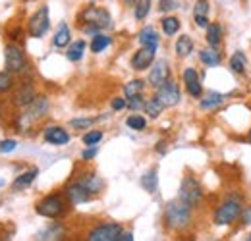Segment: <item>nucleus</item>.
I'll return each instance as SVG.
<instances>
[{"instance_id":"f257e3e1","label":"nucleus","mask_w":251,"mask_h":241,"mask_svg":"<svg viewBox=\"0 0 251 241\" xmlns=\"http://www.w3.org/2000/svg\"><path fill=\"white\" fill-rule=\"evenodd\" d=\"M164 220H166L170 230H176V232L186 230L189 226V222H191V207L178 197V199H174V201H170L166 205Z\"/></svg>"},{"instance_id":"c03bdc74","label":"nucleus","mask_w":251,"mask_h":241,"mask_svg":"<svg viewBox=\"0 0 251 241\" xmlns=\"http://www.w3.org/2000/svg\"><path fill=\"white\" fill-rule=\"evenodd\" d=\"M131 240H133V234H131V232H122L116 241H131Z\"/></svg>"},{"instance_id":"cd10ccee","label":"nucleus","mask_w":251,"mask_h":241,"mask_svg":"<svg viewBox=\"0 0 251 241\" xmlns=\"http://www.w3.org/2000/svg\"><path fill=\"white\" fill-rule=\"evenodd\" d=\"M199 58H201V62H203L205 66H211V68L220 64V54L215 48H205V50H201V52H199Z\"/></svg>"},{"instance_id":"ddd939ff","label":"nucleus","mask_w":251,"mask_h":241,"mask_svg":"<svg viewBox=\"0 0 251 241\" xmlns=\"http://www.w3.org/2000/svg\"><path fill=\"white\" fill-rule=\"evenodd\" d=\"M66 197H68V201H70L72 205H81V203L89 201L91 193L77 181V183H74V185H70V187L66 189Z\"/></svg>"},{"instance_id":"a18cd8bd","label":"nucleus","mask_w":251,"mask_h":241,"mask_svg":"<svg viewBox=\"0 0 251 241\" xmlns=\"http://www.w3.org/2000/svg\"><path fill=\"white\" fill-rule=\"evenodd\" d=\"M126 4H127V6H129V4H135V0H124Z\"/></svg>"},{"instance_id":"a211bd4d","label":"nucleus","mask_w":251,"mask_h":241,"mask_svg":"<svg viewBox=\"0 0 251 241\" xmlns=\"http://www.w3.org/2000/svg\"><path fill=\"white\" fill-rule=\"evenodd\" d=\"M191 52H193V41H191V37L182 35V37L176 41V54H178L180 58H186Z\"/></svg>"},{"instance_id":"c9c22d12","label":"nucleus","mask_w":251,"mask_h":241,"mask_svg":"<svg viewBox=\"0 0 251 241\" xmlns=\"http://www.w3.org/2000/svg\"><path fill=\"white\" fill-rule=\"evenodd\" d=\"M100 139H102V131H99V129H97V131H89V133L83 135V143H85L87 147H89V145H97Z\"/></svg>"},{"instance_id":"f704fd0d","label":"nucleus","mask_w":251,"mask_h":241,"mask_svg":"<svg viewBox=\"0 0 251 241\" xmlns=\"http://www.w3.org/2000/svg\"><path fill=\"white\" fill-rule=\"evenodd\" d=\"M14 79H12V72H0V93L12 89Z\"/></svg>"},{"instance_id":"de8ad7c7","label":"nucleus","mask_w":251,"mask_h":241,"mask_svg":"<svg viewBox=\"0 0 251 241\" xmlns=\"http://www.w3.org/2000/svg\"><path fill=\"white\" fill-rule=\"evenodd\" d=\"M248 240H250V241H251V236H250V238H248Z\"/></svg>"},{"instance_id":"e433bc0d","label":"nucleus","mask_w":251,"mask_h":241,"mask_svg":"<svg viewBox=\"0 0 251 241\" xmlns=\"http://www.w3.org/2000/svg\"><path fill=\"white\" fill-rule=\"evenodd\" d=\"M127 106H129L131 110H139V108H143V106H145V100H143V96H141V95H133V96H129Z\"/></svg>"},{"instance_id":"58836bf2","label":"nucleus","mask_w":251,"mask_h":241,"mask_svg":"<svg viewBox=\"0 0 251 241\" xmlns=\"http://www.w3.org/2000/svg\"><path fill=\"white\" fill-rule=\"evenodd\" d=\"M16 147H18V143H16L14 139H4V141H0V152H12Z\"/></svg>"},{"instance_id":"5701e85b","label":"nucleus","mask_w":251,"mask_h":241,"mask_svg":"<svg viewBox=\"0 0 251 241\" xmlns=\"http://www.w3.org/2000/svg\"><path fill=\"white\" fill-rule=\"evenodd\" d=\"M83 52H85V41H75V43L68 48L66 56H68L70 62H79L83 58Z\"/></svg>"},{"instance_id":"1a4fd4ad","label":"nucleus","mask_w":251,"mask_h":241,"mask_svg":"<svg viewBox=\"0 0 251 241\" xmlns=\"http://www.w3.org/2000/svg\"><path fill=\"white\" fill-rule=\"evenodd\" d=\"M4 60H6L8 72H12V73H20L25 68V56H24L22 48L16 45H8L4 48Z\"/></svg>"},{"instance_id":"423d86ee","label":"nucleus","mask_w":251,"mask_h":241,"mask_svg":"<svg viewBox=\"0 0 251 241\" xmlns=\"http://www.w3.org/2000/svg\"><path fill=\"white\" fill-rule=\"evenodd\" d=\"M180 96H182V95H180V87H178V83L172 81V79H166L160 87H157V95H155V98H157L164 108L176 106V104L180 102Z\"/></svg>"},{"instance_id":"f8f14e48","label":"nucleus","mask_w":251,"mask_h":241,"mask_svg":"<svg viewBox=\"0 0 251 241\" xmlns=\"http://www.w3.org/2000/svg\"><path fill=\"white\" fill-rule=\"evenodd\" d=\"M170 77V68H168V62L166 60H158L155 62V66L151 68V73H149V83L153 87H160L166 79Z\"/></svg>"},{"instance_id":"9b49d317","label":"nucleus","mask_w":251,"mask_h":241,"mask_svg":"<svg viewBox=\"0 0 251 241\" xmlns=\"http://www.w3.org/2000/svg\"><path fill=\"white\" fill-rule=\"evenodd\" d=\"M155 52H157V47H143V48H139L133 54V58H131V68L137 70V72L149 68L153 64V60H155Z\"/></svg>"},{"instance_id":"79ce46f5","label":"nucleus","mask_w":251,"mask_h":241,"mask_svg":"<svg viewBox=\"0 0 251 241\" xmlns=\"http://www.w3.org/2000/svg\"><path fill=\"white\" fill-rule=\"evenodd\" d=\"M242 220H244V224H251V207H246L244 211H242Z\"/></svg>"},{"instance_id":"ea45409f","label":"nucleus","mask_w":251,"mask_h":241,"mask_svg":"<svg viewBox=\"0 0 251 241\" xmlns=\"http://www.w3.org/2000/svg\"><path fill=\"white\" fill-rule=\"evenodd\" d=\"M70 125L72 127H89V125H93V120L91 118H75L70 121Z\"/></svg>"},{"instance_id":"473e14b6","label":"nucleus","mask_w":251,"mask_h":241,"mask_svg":"<svg viewBox=\"0 0 251 241\" xmlns=\"http://www.w3.org/2000/svg\"><path fill=\"white\" fill-rule=\"evenodd\" d=\"M126 123H127V127H129V129L141 131V129H145V125H147V120H145L143 116H139V114H131V116L126 120Z\"/></svg>"},{"instance_id":"c756f323","label":"nucleus","mask_w":251,"mask_h":241,"mask_svg":"<svg viewBox=\"0 0 251 241\" xmlns=\"http://www.w3.org/2000/svg\"><path fill=\"white\" fill-rule=\"evenodd\" d=\"M180 29V20L178 18H164L162 20V31L166 33V35H176Z\"/></svg>"},{"instance_id":"4c0bfd02","label":"nucleus","mask_w":251,"mask_h":241,"mask_svg":"<svg viewBox=\"0 0 251 241\" xmlns=\"http://www.w3.org/2000/svg\"><path fill=\"white\" fill-rule=\"evenodd\" d=\"M158 8H160V12H172V10L178 8V2L176 0H160Z\"/></svg>"},{"instance_id":"f03ea898","label":"nucleus","mask_w":251,"mask_h":241,"mask_svg":"<svg viewBox=\"0 0 251 241\" xmlns=\"http://www.w3.org/2000/svg\"><path fill=\"white\" fill-rule=\"evenodd\" d=\"M81 20L85 25H93L99 29H110L112 27V18L110 14L104 10V8H99V6H89L81 12Z\"/></svg>"},{"instance_id":"37998d69","label":"nucleus","mask_w":251,"mask_h":241,"mask_svg":"<svg viewBox=\"0 0 251 241\" xmlns=\"http://www.w3.org/2000/svg\"><path fill=\"white\" fill-rule=\"evenodd\" d=\"M112 108H114V110H122V108H126V100L124 98H114V100H112Z\"/></svg>"},{"instance_id":"a878e982","label":"nucleus","mask_w":251,"mask_h":241,"mask_svg":"<svg viewBox=\"0 0 251 241\" xmlns=\"http://www.w3.org/2000/svg\"><path fill=\"white\" fill-rule=\"evenodd\" d=\"M246 54L244 52H234L232 54V58H230V70L234 72V73H244L246 72Z\"/></svg>"},{"instance_id":"9d476101","label":"nucleus","mask_w":251,"mask_h":241,"mask_svg":"<svg viewBox=\"0 0 251 241\" xmlns=\"http://www.w3.org/2000/svg\"><path fill=\"white\" fill-rule=\"evenodd\" d=\"M122 234L120 224H100L89 234V241H116Z\"/></svg>"},{"instance_id":"412c9836","label":"nucleus","mask_w":251,"mask_h":241,"mask_svg":"<svg viewBox=\"0 0 251 241\" xmlns=\"http://www.w3.org/2000/svg\"><path fill=\"white\" fill-rule=\"evenodd\" d=\"M79 183H81V185H83L91 195H93V193H99V191L102 189V185H104L102 180H100L99 176H95V174H87V176L79 181Z\"/></svg>"},{"instance_id":"4468645a","label":"nucleus","mask_w":251,"mask_h":241,"mask_svg":"<svg viewBox=\"0 0 251 241\" xmlns=\"http://www.w3.org/2000/svg\"><path fill=\"white\" fill-rule=\"evenodd\" d=\"M184 83H186V89H188V93L191 95V96H195V98L201 96L203 87H201L199 75H197V72H195L193 68H188V70L184 72Z\"/></svg>"},{"instance_id":"6ab92c4d","label":"nucleus","mask_w":251,"mask_h":241,"mask_svg":"<svg viewBox=\"0 0 251 241\" xmlns=\"http://www.w3.org/2000/svg\"><path fill=\"white\" fill-rule=\"evenodd\" d=\"M141 185H143V189H145L147 193H155V191H157L158 176H157V170H155V168L143 174V178H141Z\"/></svg>"},{"instance_id":"393cba45","label":"nucleus","mask_w":251,"mask_h":241,"mask_svg":"<svg viewBox=\"0 0 251 241\" xmlns=\"http://www.w3.org/2000/svg\"><path fill=\"white\" fill-rule=\"evenodd\" d=\"M220 37H222V29H220L219 24H209L207 25V43L213 48H217L220 45Z\"/></svg>"},{"instance_id":"f3484780","label":"nucleus","mask_w":251,"mask_h":241,"mask_svg":"<svg viewBox=\"0 0 251 241\" xmlns=\"http://www.w3.org/2000/svg\"><path fill=\"white\" fill-rule=\"evenodd\" d=\"M37 95H35V89H33L31 85H25L22 91H18L16 93V96H14V102L18 104V106H29L33 102V98H35Z\"/></svg>"},{"instance_id":"bb28decb","label":"nucleus","mask_w":251,"mask_h":241,"mask_svg":"<svg viewBox=\"0 0 251 241\" xmlns=\"http://www.w3.org/2000/svg\"><path fill=\"white\" fill-rule=\"evenodd\" d=\"M224 95H220V93H209L205 98H201V108H205V110H209V108H217L219 104L224 102Z\"/></svg>"},{"instance_id":"2f4dec72","label":"nucleus","mask_w":251,"mask_h":241,"mask_svg":"<svg viewBox=\"0 0 251 241\" xmlns=\"http://www.w3.org/2000/svg\"><path fill=\"white\" fill-rule=\"evenodd\" d=\"M151 10V0H135V18L145 20Z\"/></svg>"},{"instance_id":"6e6552de","label":"nucleus","mask_w":251,"mask_h":241,"mask_svg":"<svg viewBox=\"0 0 251 241\" xmlns=\"http://www.w3.org/2000/svg\"><path fill=\"white\" fill-rule=\"evenodd\" d=\"M37 214L45 216V218H56L64 212V201L60 195H49L45 197L37 207H35Z\"/></svg>"},{"instance_id":"20e7f679","label":"nucleus","mask_w":251,"mask_h":241,"mask_svg":"<svg viewBox=\"0 0 251 241\" xmlns=\"http://www.w3.org/2000/svg\"><path fill=\"white\" fill-rule=\"evenodd\" d=\"M242 211H244V207H242L240 201L228 199V201H224L219 209H217V212H215V222L219 226H228V224H232V222H236L240 218Z\"/></svg>"},{"instance_id":"dca6fc26","label":"nucleus","mask_w":251,"mask_h":241,"mask_svg":"<svg viewBox=\"0 0 251 241\" xmlns=\"http://www.w3.org/2000/svg\"><path fill=\"white\" fill-rule=\"evenodd\" d=\"M193 20L199 27H207L209 25V2L207 0H197L195 8H193Z\"/></svg>"},{"instance_id":"7c9ffc66","label":"nucleus","mask_w":251,"mask_h":241,"mask_svg":"<svg viewBox=\"0 0 251 241\" xmlns=\"http://www.w3.org/2000/svg\"><path fill=\"white\" fill-rule=\"evenodd\" d=\"M143 108H145V112H147L151 118H158V116H160V112L164 110V106L158 102L157 98H151V100H147Z\"/></svg>"},{"instance_id":"7ed1b4c3","label":"nucleus","mask_w":251,"mask_h":241,"mask_svg":"<svg viewBox=\"0 0 251 241\" xmlns=\"http://www.w3.org/2000/svg\"><path fill=\"white\" fill-rule=\"evenodd\" d=\"M47 112H49V98L47 96H35L33 102L27 106V112L22 114V118H20V127L27 129L33 121L41 120Z\"/></svg>"},{"instance_id":"0eeeda50","label":"nucleus","mask_w":251,"mask_h":241,"mask_svg":"<svg viewBox=\"0 0 251 241\" xmlns=\"http://www.w3.org/2000/svg\"><path fill=\"white\" fill-rule=\"evenodd\" d=\"M50 27V18H49V6H41L29 20V25H27V31L29 35L35 37V39H41Z\"/></svg>"},{"instance_id":"72a5a7b5","label":"nucleus","mask_w":251,"mask_h":241,"mask_svg":"<svg viewBox=\"0 0 251 241\" xmlns=\"http://www.w3.org/2000/svg\"><path fill=\"white\" fill-rule=\"evenodd\" d=\"M143 87H145V83H143L141 79H133V81H129V83L124 87L126 96L129 98V96H133V95H141Z\"/></svg>"},{"instance_id":"39448f33","label":"nucleus","mask_w":251,"mask_h":241,"mask_svg":"<svg viewBox=\"0 0 251 241\" xmlns=\"http://www.w3.org/2000/svg\"><path fill=\"white\" fill-rule=\"evenodd\" d=\"M180 199L186 201L191 209L195 205H199V201L203 199V189H201L199 181L191 176H186L182 180V185H180Z\"/></svg>"},{"instance_id":"aec40b11","label":"nucleus","mask_w":251,"mask_h":241,"mask_svg":"<svg viewBox=\"0 0 251 241\" xmlns=\"http://www.w3.org/2000/svg\"><path fill=\"white\" fill-rule=\"evenodd\" d=\"M39 176V170L37 168H33L29 172H25V174H22L18 180L14 181V185H12V189L14 191H20V189H24V187H27V185H31L33 180Z\"/></svg>"},{"instance_id":"2eb2a0df","label":"nucleus","mask_w":251,"mask_h":241,"mask_svg":"<svg viewBox=\"0 0 251 241\" xmlns=\"http://www.w3.org/2000/svg\"><path fill=\"white\" fill-rule=\"evenodd\" d=\"M45 141L50 143V145H66L70 141V135H68L66 129L54 125V127H47L45 129Z\"/></svg>"},{"instance_id":"b1692460","label":"nucleus","mask_w":251,"mask_h":241,"mask_svg":"<svg viewBox=\"0 0 251 241\" xmlns=\"http://www.w3.org/2000/svg\"><path fill=\"white\" fill-rule=\"evenodd\" d=\"M70 27L66 25V24H60V27L56 31V35H54V39H52V43H54V47H58V48H64V47H68V43H70Z\"/></svg>"},{"instance_id":"c85d7f7f","label":"nucleus","mask_w":251,"mask_h":241,"mask_svg":"<svg viewBox=\"0 0 251 241\" xmlns=\"http://www.w3.org/2000/svg\"><path fill=\"white\" fill-rule=\"evenodd\" d=\"M108 45H110V37L97 33V35H93V41H91V52L99 54V52H102Z\"/></svg>"},{"instance_id":"a19ab883","label":"nucleus","mask_w":251,"mask_h":241,"mask_svg":"<svg viewBox=\"0 0 251 241\" xmlns=\"http://www.w3.org/2000/svg\"><path fill=\"white\" fill-rule=\"evenodd\" d=\"M99 152V149H97V145H89V149H85L83 151V160H91V158H95V154Z\"/></svg>"},{"instance_id":"49530a36","label":"nucleus","mask_w":251,"mask_h":241,"mask_svg":"<svg viewBox=\"0 0 251 241\" xmlns=\"http://www.w3.org/2000/svg\"><path fill=\"white\" fill-rule=\"evenodd\" d=\"M250 143H251V129H250Z\"/></svg>"},{"instance_id":"4be33fe9","label":"nucleus","mask_w":251,"mask_h":241,"mask_svg":"<svg viewBox=\"0 0 251 241\" xmlns=\"http://www.w3.org/2000/svg\"><path fill=\"white\" fill-rule=\"evenodd\" d=\"M139 43L143 47H158V35L153 27H145L139 33Z\"/></svg>"}]
</instances>
